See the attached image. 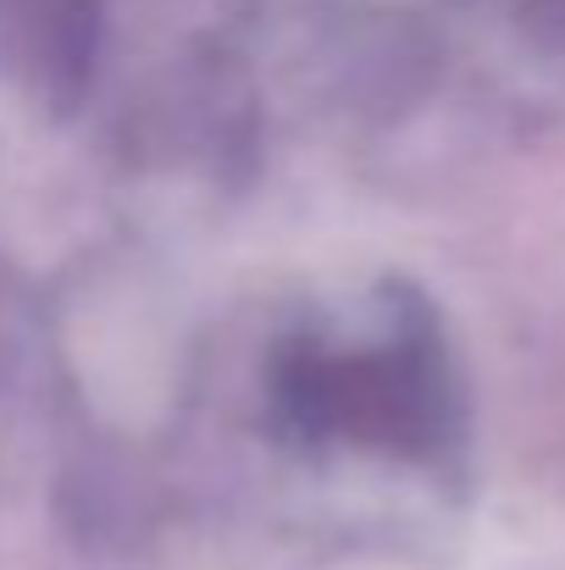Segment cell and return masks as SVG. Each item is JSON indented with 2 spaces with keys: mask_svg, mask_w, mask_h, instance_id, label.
Returning <instances> with one entry per match:
<instances>
[{
  "mask_svg": "<svg viewBox=\"0 0 565 570\" xmlns=\"http://www.w3.org/2000/svg\"><path fill=\"white\" fill-rule=\"evenodd\" d=\"M272 415L300 443L350 438L367 449L427 454L449 421V382L427 322H399L377 350L333 355L294 338L272 366Z\"/></svg>",
  "mask_w": 565,
  "mask_h": 570,
  "instance_id": "cell-1",
  "label": "cell"
},
{
  "mask_svg": "<svg viewBox=\"0 0 565 570\" xmlns=\"http://www.w3.org/2000/svg\"><path fill=\"white\" fill-rule=\"evenodd\" d=\"M100 50V0H0V78L50 111H72Z\"/></svg>",
  "mask_w": 565,
  "mask_h": 570,
  "instance_id": "cell-2",
  "label": "cell"
},
{
  "mask_svg": "<svg viewBox=\"0 0 565 570\" xmlns=\"http://www.w3.org/2000/svg\"><path fill=\"white\" fill-rule=\"evenodd\" d=\"M522 33L544 61H565V0H522Z\"/></svg>",
  "mask_w": 565,
  "mask_h": 570,
  "instance_id": "cell-3",
  "label": "cell"
}]
</instances>
